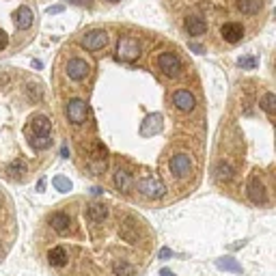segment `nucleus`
Returning a JSON list of instances; mask_svg holds the SVG:
<instances>
[{
  "instance_id": "nucleus-1",
  "label": "nucleus",
  "mask_w": 276,
  "mask_h": 276,
  "mask_svg": "<svg viewBox=\"0 0 276 276\" xmlns=\"http://www.w3.org/2000/svg\"><path fill=\"white\" fill-rule=\"evenodd\" d=\"M48 89L80 177L136 209L201 188L207 95L195 58L168 35L123 20L82 26L52 56Z\"/></svg>"
},
{
  "instance_id": "nucleus-6",
  "label": "nucleus",
  "mask_w": 276,
  "mask_h": 276,
  "mask_svg": "<svg viewBox=\"0 0 276 276\" xmlns=\"http://www.w3.org/2000/svg\"><path fill=\"white\" fill-rule=\"evenodd\" d=\"M39 0H0V61L24 52L39 35Z\"/></svg>"
},
{
  "instance_id": "nucleus-7",
  "label": "nucleus",
  "mask_w": 276,
  "mask_h": 276,
  "mask_svg": "<svg viewBox=\"0 0 276 276\" xmlns=\"http://www.w3.org/2000/svg\"><path fill=\"white\" fill-rule=\"evenodd\" d=\"M17 233H20V227H17V209L13 197L0 181V263L9 257L17 239Z\"/></svg>"
},
{
  "instance_id": "nucleus-8",
  "label": "nucleus",
  "mask_w": 276,
  "mask_h": 276,
  "mask_svg": "<svg viewBox=\"0 0 276 276\" xmlns=\"http://www.w3.org/2000/svg\"><path fill=\"white\" fill-rule=\"evenodd\" d=\"M67 2L89 11V13H104V11L117 9V7H121V4L130 2V0H67Z\"/></svg>"
},
{
  "instance_id": "nucleus-3",
  "label": "nucleus",
  "mask_w": 276,
  "mask_h": 276,
  "mask_svg": "<svg viewBox=\"0 0 276 276\" xmlns=\"http://www.w3.org/2000/svg\"><path fill=\"white\" fill-rule=\"evenodd\" d=\"M276 95L263 76L233 82L207 158V177L218 195L248 209L270 211L276 203L274 151Z\"/></svg>"
},
{
  "instance_id": "nucleus-2",
  "label": "nucleus",
  "mask_w": 276,
  "mask_h": 276,
  "mask_svg": "<svg viewBox=\"0 0 276 276\" xmlns=\"http://www.w3.org/2000/svg\"><path fill=\"white\" fill-rule=\"evenodd\" d=\"M33 250L52 276H143L156 259L158 233L119 198L76 195L43 211Z\"/></svg>"
},
{
  "instance_id": "nucleus-4",
  "label": "nucleus",
  "mask_w": 276,
  "mask_h": 276,
  "mask_svg": "<svg viewBox=\"0 0 276 276\" xmlns=\"http://www.w3.org/2000/svg\"><path fill=\"white\" fill-rule=\"evenodd\" d=\"M61 138L43 78L0 65V181L28 186L54 164Z\"/></svg>"
},
{
  "instance_id": "nucleus-5",
  "label": "nucleus",
  "mask_w": 276,
  "mask_h": 276,
  "mask_svg": "<svg viewBox=\"0 0 276 276\" xmlns=\"http://www.w3.org/2000/svg\"><path fill=\"white\" fill-rule=\"evenodd\" d=\"M274 0H160L168 24L188 43L227 54L259 35Z\"/></svg>"
}]
</instances>
